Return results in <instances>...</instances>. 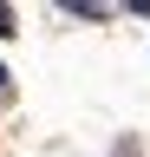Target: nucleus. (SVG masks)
<instances>
[{
	"mask_svg": "<svg viewBox=\"0 0 150 157\" xmlns=\"http://www.w3.org/2000/svg\"><path fill=\"white\" fill-rule=\"evenodd\" d=\"M0 92H7V66H0Z\"/></svg>",
	"mask_w": 150,
	"mask_h": 157,
	"instance_id": "4",
	"label": "nucleus"
},
{
	"mask_svg": "<svg viewBox=\"0 0 150 157\" xmlns=\"http://www.w3.org/2000/svg\"><path fill=\"white\" fill-rule=\"evenodd\" d=\"M20 33V20H13V7H0V39H13Z\"/></svg>",
	"mask_w": 150,
	"mask_h": 157,
	"instance_id": "2",
	"label": "nucleus"
},
{
	"mask_svg": "<svg viewBox=\"0 0 150 157\" xmlns=\"http://www.w3.org/2000/svg\"><path fill=\"white\" fill-rule=\"evenodd\" d=\"M65 20H111V7H98V0H59Z\"/></svg>",
	"mask_w": 150,
	"mask_h": 157,
	"instance_id": "1",
	"label": "nucleus"
},
{
	"mask_svg": "<svg viewBox=\"0 0 150 157\" xmlns=\"http://www.w3.org/2000/svg\"><path fill=\"white\" fill-rule=\"evenodd\" d=\"M130 13H137V20H150V0H130Z\"/></svg>",
	"mask_w": 150,
	"mask_h": 157,
	"instance_id": "3",
	"label": "nucleus"
}]
</instances>
